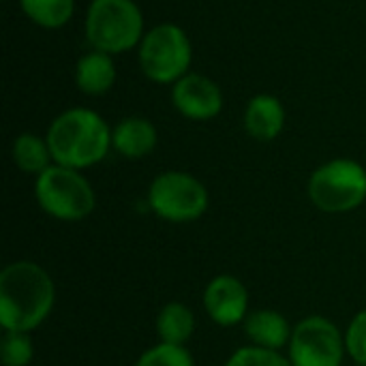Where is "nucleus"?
Segmentation results:
<instances>
[{
  "mask_svg": "<svg viewBox=\"0 0 366 366\" xmlns=\"http://www.w3.org/2000/svg\"><path fill=\"white\" fill-rule=\"evenodd\" d=\"M56 285L49 272L28 259L0 272V326L13 332L36 330L54 311Z\"/></svg>",
  "mask_w": 366,
  "mask_h": 366,
  "instance_id": "nucleus-1",
  "label": "nucleus"
},
{
  "mask_svg": "<svg viewBox=\"0 0 366 366\" xmlns=\"http://www.w3.org/2000/svg\"><path fill=\"white\" fill-rule=\"evenodd\" d=\"M45 139L56 165L81 172L107 157L112 148V129L97 112L73 107L54 118Z\"/></svg>",
  "mask_w": 366,
  "mask_h": 366,
  "instance_id": "nucleus-2",
  "label": "nucleus"
},
{
  "mask_svg": "<svg viewBox=\"0 0 366 366\" xmlns=\"http://www.w3.org/2000/svg\"><path fill=\"white\" fill-rule=\"evenodd\" d=\"M34 199L47 217L64 223H75L90 217L97 206L94 189L81 172L56 163L36 176Z\"/></svg>",
  "mask_w": 366,
  "mask_h": 366,
  "instance_id": "nucleus-3",
  "label": "nucleus"
},
{
  "mask_svg": "<svg viewBox=\"0 0 366 366\" xmlns=\"http://www.w3.org/2000/svg\"><path fill=\"white\" fill-rule=\"evenodd\" d=\"M86 39L109 56L133 49L144 39V17L133 0H92L86 15Z\"/></svg>",
  "mask_w": 366,
  "mask_h": 366,
  "instance_id": "nucleus-4",
  "label": "nucleus"
},
{
  "mask_svg": "<svg viewBox=\"0 0 366 366\" xmlns=\"http://www.w3.org/2000/svg\"><path fill=\"white\" fill-rule=\"evenodd\" d=\"M307 191L322 212H352L366 202V169L354 159H332L311 174Z\"/></svg>",
  "mask_w": 366,
  "mask_h": 366,
  "instance_id": "nucleus-5",
  "label": "nucleus"
},
{
  "mask_svg": "<svg viewBox=\"0 0 366 366\" xmlns=\"http://www.w3.org/2000/svg\"><path fill=\"white\" fill-rule=\"evenodd\" d=\"M210 195L202 180L187 172H163L148 187L150 210L169 223H191L204 217Z\"/></svg>",
  "mask_w": 366,
  "mask_h": 366,
  "instance_id": "nucleus-6",
  "label": "nucleus"
},
{
  "mask_svg": "<svg viewBox=\"0 0 366 366\" xmlns=\"http://www.w3.org/2000/svg\"><path fill=\"white\" fill-rule=\"evenodd\" d=\"M191 58V41L176 24L154 26L139 43L142 71L157 84H176L180 77H184L189 73Z\"/></svg>",
  "mask_w": 366,
  "mask_h": 366,
  "instance_id": "nucleus-7",
  "label": "nucleus"
},
{
  "mask_svg": "<svg viewBox=\"0 0 366 366\" xmlns=\"http://www.w3.org/2000/svg\"><path fill=\"white\" fill-rule=\"evenodd\" d=\"M345 335L324 315H309L294 326L287 345L292 366H343Z\"/></svg>",
  "mask_w": 366,
  "mask_h": 366,
  "instance_id": "nucleus-8",
  "label": "nucleus"
},
{
  "mask_svg": "<svg viewBox=\"0 0 366 366\" xmlns=\"http://www.w3.org/2000/svg\"><path fill=\"white\" fill-rule=\"evenodd\" d=\"M204 309L221 328L244 324L249 315V292L234 274H217L204 290Z\"/></svg>",
  "mask_w": 366,
  "mask_h": 366,
  "instance_id": "nucleus-9",
  "label": "nucleus"
},
{
  "mask_svg": "<svg viewBox=\"0 0 366 366\" xmlns=\"http://www.w3.org/2000/svg\"><path fill=\"white\" fill-rule=\"evenodd\" d=\"M172 103L184 118L204 122L221 114L223 92L210 77L199 73H187L174 84Z\"/></svg>",
  "mask_w": 366,
  "mask_h": 366,
  "instance_id": "nucleus-10",
  "label": "nucleus"
},
{
  "mask_svg": "<svg viewBox=\"0 0 366 366\" xmlns=\"http://www.w3.org/2000/svg\"><path fill=\"white\" fill-rule=\"evenodd\" d=\"M242 326H244V335L249 337L251 345L272 350V352L287 350V345L292 341V332H294L287 317L274 309L251 311Z\"/></svg>",
  "mask_w": 366,
  "mask_h": 366,
  "instance_id": "nucleus-11",
  "label": "nucleus"
},
{
  "mask_svg": "<svg viewBox=\"0 0 366 366\" xmlns=\"http://www.w3.org/2000/svg\"><path fill=\"white\" fill-rule=\"evenodd\" d=\"M157 129L142 116H129L112 129V148L124 159H144L157 148Z\"/></svg>",
  "mask_w": 366,
  "mask_h": 366,
  "instance_id": "nucleus-12",
  "label": "nucleus"
},
{
  "mask_svg": "<svg viewBox=\"0 0 366 366\" xmlns=\"http://www.w3.org/2000/svg\"><path fill=\"white\" fill-rule=\"evenodd\" d=\"M285 127V107L272 94H257L244 109V129L257 142H272Z\"/></svg>",
  "mask_w": 366,
  "mask_h": 366,
  "instance_id": "nucleus-13",
  "label": "nucleus"
},
{
  "mask_svg": "<svg viewBox=\"0 0 366 366\" xmlns=\"http://www.w3.org/2000/svg\"><path fill=\"white\" fill-rule=\"evenodd\" d=\"M75 81L84 94L90 97L105 94L116 81V66L112 56L97 49L84 54L75 66Z\"/></svg>",
  "mask_w": 366,
  "mask_h": 366,
  "instance_id": "nucleus-14",
  "label": "nucleus"
},
{
  "mask_svg": "<svg viewBox=\"0 0 366 366\" xmlns=\"http://www.w3.org/2000/svg\"><path fill=\"white\" fill-rule=\"evenodd\" d=\"M154 330L161 343L187 345L195 332V315L182 302H167L157 313Z\"/></svg>",
  "mask_w": 366,
  "mask_h": 366,
  "instance_id": "nucleus-15",
  "label": "nucleus"
},
{
  "mask_svg": "<svg viewBox=\"0 0 366 366\" xmlns=\"http://www.w3.org/2000/svg\"><path fill=\"white\" fill-rule=\"evenodd\" d=\"M11 157H13V163L24 174H32V176H41L47 167L54 165L47 139L32 135V133H21L15 137Z\"/></svg>",
  "mask_w": 366,
  "mask_h": 366,
  "instance_id": "nucleus-16",
  "label": "nucleus"
},
{
  "mask_svg": "<svg viewBox=\"0 0 366 366\" xmlns=\"http://www.w3.org/2000/svg\"><path fill=\"white\" fill-rule=\"evenodd\" d=\"M24 13L43 28L64 26L75 11V0H19Z\"/></svg>",
  "mask_w": 366,
  "mask_h": 366,
  "instance_id": "nucleus-17",
  "label": "nucleus"
},
{
  "mask_svg": "<svg viewBox=\"0 0 366 366\" xmlns=\"http://www.w3.org/2000/svg\"><path fill=\"white\" fill-rule=\"evenodd\" d=\"M34 358V345L30 332L4 330L0 339V362L2 366H28Z\"/></svg>",
  "mask_w": 366,
  "mask_h": 366,
  "instance_id": "nucleus-18",
  "label": "nucleus"
},
{
  "mask_svg": "<svg viewBox=\"0 0 366 366\" xmlns=\"http://www.w3.org/2000/svg\"><path fill=\"white\" fill-rule=\"evenodd\" d=\"M135 366H195V360L187 345H172L159 341L137 358Z\"/></svg>",
  "mask_w": 366,
  "mask_h": 366,
  "instance_id": "nucleus-19",
  "label": "nucleus"
},
{
  "mask_svg": "<svg viewBox=\"0 0 366 366\" xmlns=\"http://www.w3.org/2000/svg\"><path fill=\"white\" fill-rule=\"evenodd\" d=\"M225 366H292V362H290L287 354L247 345V347L236 350L227 358Z\"/></svg>",
  "mask_w": 366,
  "mask_h": 366,
  "instance_id": "nucleus-20",
  "label": "nucleus"
},
{
  "mask_svg": "<svg viewBox=\"0 0 366 366\" xmlns=\"http://www.w3.org/2000/svg\"><path fill=\"white\" fill-rule=\"evenodd\" d=\"M345 350L356 365L366 366V309L352 317L345 330Z\"/></svg>",
  "mask_w": 366,
  "mask_h": 366,
  "instance_id": "nucleus-21",
  "label": "nucleus"
},
{
  "mask_svg": "<svg viewBox=\"0 0 366 366\" xmlns=\"http://www.w3.org/2000/svg\"><path fill=\"white\" fill-rule=\"evenodd\" d=\"M356 366H362V365H356Z\"/></svg>",
  "mask_w": 366,
  "mask_h": 366,
  "instance_id": "nucleus-22",
  "label": "nucleus"
}]
</instances>
